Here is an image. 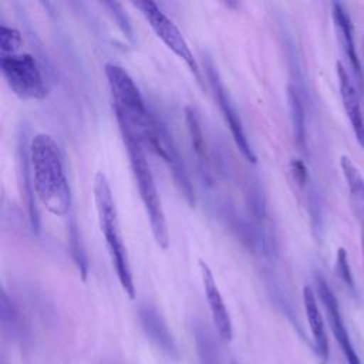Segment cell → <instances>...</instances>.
<instances>
[{
  "label": "cell",
  "instance_id": "3957f363",
  "mask_svg": "<svg viewBox=\"0 0 364 364\" xmlns=\"http://www.w3.org/2000/svg\"><path fill=\"white\" fill-rule=\"evenodd\" d=\"M119 131L122 135V141L125 144V149L129 156L131 169H132L134 178L138 185L141 200L145 206V210H146V215L149 219L152 235H154L156 243L162 249H166L169 245V233H168L166 219H165L161 198H159V193H158V189L155 185V179L152 176L151 168H149L145 154H144V148H142L141 142L134 135H131L128 131H125V129H119Z\"/></svg>",
  "mask_w": 364,
  "mask_h": 364
},
{
  "label": "cell",
  "instance_id": "4fadbf2b",
  "mask_svg": "<svg viewBox=\"0 0 364 364\" xmlns=\"http://www.w3.org/2000/svg\"><path fill=\"white\" fill-rule=\"evenodd\" d=\"M340 166L348 186L353 210L361 226H364V178L358 168L354 165V162L346 155L340 158Z\"/></svg>",
  "mask_w": 364,
  "mask_h": 364
},
{
  "label": "cell",
  "instance_id": "d6986e66",
  "mask_svg": "<svg viewBox=\"0 0 364 364\" xmlns=\"http://www.w3.org/2000/svg\"><path fill=\"white\" fill-rule=\"evenodd\" d=\"M361 252H363V264H364V226H361Z\"/></svg>",
  "mask_w": 364,
  "mask_h": 364
},
{
  "label": "cell",
  "instance_id": "e0dca14e",
  "mask_svg": "<svg viewBox=\"0 0 364 364\" xmlns=\"http://www.w3.org/2000/svg\"><path fill=\"white\" fill-rule=\"evenodd\" d=\"M334 270H336L337 276L343 280V283H344L351 291H355V286H354L351 269H350V264H348V256H347V252H346L344 247H340V249L337 250Z\"/></svg>",
  "mask_w": 364,
  "mask_h": 364
},
{
  "label": "cell",
  "instance_id": "9c48e42d",
  "mask_svg": "<svg viewBox=\"0 0 364 364\" xmlns=\"http://www.w3.org/2000/svg\"><path fill=\"white\" fill-rule=\"evenodd\" d=\"M333 10V21H334V28L337 33V38L338 43L341 46L343 53L346 54L353 75L358 84V90L364 94V73L361 68V63L358 60L357 51H355V46H354V36H353V26H351V20L348 13L346 11V9L343 7L341 3H333L331 4Z\"/></svg>",
  "mask_w": 364,
  "mask_h": 364
},
{
  "label": "cell",
  "instance_id": "9a60e30c",
  "mask_svg": "<svg viewBox=\"0 0 364 364\" xmlns=\"http://www.w3.org/2000/svg\"><path fill=\"white\" fill-rule=\"evenodd\" d=\"M23 44V38L20 31L6 24L0 27V55H9L17 53L20 46Z\"/></svg>",
  "mask_w": 364,
  "mask_h": 364
},
{
  "label": "cell",
  "instance_id": "2e32d148",
  "mask_svg": "<svg viewBox=\"0 0 364 364\" xmlns=\"http://www.w3.org/2000/svg\"><path fill=\"white\" fill-rule=\"evenodd\" d=\"M290 101H291V115H293V124H294V135L297 139V144L304 148L306 146V135H304V115H303V107L300 104V100L297 94L291 90L290 92Z\"/></svg>",
  "mask_w": 364,
  "mask_h": 364
},
{
  "label": "cell",
  "instance_id": "52a82bcc",
  "mask_svg": "<svg viewBox=\"0 0 364 364\" xmlns=\"http://www.w3.org/2000/svg\"><path fill=\"white\" fill-rule=\"evenodd\" d=\"M316 287H317L318 299H320V301H321V304L326 310L331 333H333L336 341L338 343V347L343 351L347 364H361V361H360V358H358V355H357V353L353 347L348 331L346 328L343 316L340 313L338 301H337L334 293L331 291L330 286L324 280V277H321L320 274H316Z\"/></svg>",
  "mask_w": 364,
  "mask_h": 364
},
{
  "label": "cell",
  "instance_id": "5bb4252c",
  "mask_svg": "<svg viewBox=\"0 0 364 364\" xmlns=\"http://www.w3.org/2000/svg\"><path fill=\"white\" fill-rule=\"evenodd\" d=\"M195 344L199 357V364H222L218 346L210 334L202 327L195 328Z\"/></svg>",
  "mask_w": 364,
  "mask_h": 364
},
{
  "label": "cell",
  "instance_id": "8fae6325",
  "mask_svg": "<svg viewBox=\"0 0 364 364\" xmlns=\"http://www.w3.org/2000/svg\"><path fill=\"white\" fill-rule=\"evenodd\" d=\"M303 304H304V311H306V317L309 321V327H310V331L313 336L316 354L318 355V358L321 361L326 363L328 360V354H330L328 338L326 334L324 321H323V316L320 313L318 304H317L316 294L310 286L303 287Z\"/></svg>",
  "mask_w": 364,
  "mask_h": 364
},
{
  "label": "cell",
  "instance_id": "ba28073f",
  "mask_svg": "<svg viewBox=\"0 0 364 364\" xmlns=\"http://www.w3.org/2000/svg\"><path fill=\"white\" fill-rule=\"evenodd\" d=\"M199 270H200L203 290L206 294V300L210 309V314H212V320L216 327V331L223 341H230L233 336L232 320L225 306L223 297L219 291V287L216 284V280L213 277V273L203 260H199Z\"/></svg>",
  "mask_w": 364,
  "mask_h": 364
},
{
  "label": "cell",
  "instance_id": "5b68a950",
  "mask_svg": "<svg viewBox=\"0 0 364 364\" xmlns=\"http://www.w3.org/2000/svg\"><path fill=\"white\" fill-rule=\"evenodd\" d=\"M145 17L151 28L155 31V34L164 41V44L175 53L181 60L185 61L191 73L195 75L196 81L202 84V74L199 70V65L196 63V58L186 43L185 37L182 36L178 26L154 3V1H134L132 3Z\"/></svg>",
  "mask_w": 364,
  "mask_h": 364
},
{
  "label": "cell",
  "instance_id": "7a4b0ae2",
  "mask_svg": "<svg viewBox=\"0 0 364 364\" xmlns=\"http://www.w3.org/2000/svg\"><path fill=\"white\" fill-rule=\"evenodd\" d=\"M94 202H95V209L98 215L100 229L104 233L105 243L117 272V277L122 289L125 290V293L129 296V299H134L135 286L132 280L129 259L121 236L115 202L112 198L109 182L105 173L101 171H98L94 176Z\"/></svg>",
  "mask_w": 364,
  "mask_h": 364
},
{
  "label": "cell",
  "instance_id": "6da1fadb",
  "mask_svg": "<svg viewBox=\"0 0 364 364\" xmlns=\"http://www.w3.org/2000/svg\"><path fill=\"white\" fill-rule=\"evenodd\" d=\"M28 161L34 192L41 205L54 216H67L71 209V189L55 139L46 132L36 134L28 146Z\"/></svg>",
  "mask_w": 364,
  "mask_h": 364
},
{
  "label": "cell",
  "instance_id": "ffe728a7",
  "mask_svg": "<svg viewBox=\"0 0 364 364\" xmlns=\"http://www.w3.org/2000/svg\"><path fill=\"white\" fill-rule=\"evenodd\" d=\"M232 364H237V363H232Z\"/></svg>",
  "mask_w": 364,
  "mask_h": 364
},
{
  "label": "cell",
  "instance_id": "30bf717a",
  "mask_svg": "<svg viewBox=\"0 0 364 364\" xmlns=\"http://www.w3.org/2000/svg\"><path fill=\"white\" fill-rule=\"evenodd\" d=\"M336 73H337V78H338L340 97L343 101L344 111L348 117V121L351 124V128H353L357 142L364 149V117H363L361 104H360L357 90H355L353 81L350 80L347 70L344 68V65L340 61H337V64H336Z\"/></svg>",
  "mask_w": 364,
  "mask_h": 364
},
{
  "label": "cell",
  "instance_id": "277c9868",
  "mask_svg": "<svg viewBox=\"0 0 364 364\" xmlns=\"http://www.w3.org/2000/svg\"><path fill=\"white\" fill-rule=\"evenodd\" d=\"M6 82L14 94L28 100H43L48 92L46 78L37 60L28 53H14L0 57Z\"/></svg>",
  "mask_w": 364,
  "mask_h": 364
},
{
  "label": "cell",
  "instance_id": "ac0fdd59",
  "mask_svg": "<svg viewBox=\"0 0 364 364\" xmlns=\"http://www.w3.org/2000/svg\"><path fill=\"white\" fill-rule=\"evenodd\" d=\"M290 166H291V173H293L294 179L299 183L303 185L306 182V179H307V169H306L304 164L301 161H299V159H293Z\"/></svg>",
  "mask_w": 364,
  "mask_h": 364
},
{
  "label": "cell",
  "instance_id": "8992f818",
  "mask_svg": "<svg viewBox=\"0 0 364 364\" xmlns=\"http://www.w3.org/2000/svg\"><path fill=\"white\" fill-rule=\"evenodd\" d=\"M206 77L209 80V84L212 87V91H213V95L218 101V105L223 114V118L226 121V124L229 125V129H230V134L235 139V144L236 146L239 148L240 154L246 158V161L255 164L256 162V155L253 152V149L250 148V144L246 138V134H245V129H243V125H242V121H240V117L239 114L236 112L223 84L220 82L219 77H218V73L215 70V67L212 64H208L206 65Z\"/></svg>",
  "mask_w": 364,
  "mask_h": 364
},
{
  "label": "cell",
  "instance_id": "7c38bea8",
  "mask_svg": "<svg viewBox=\"0 0 364 364\" xmlns=\"http://www.w3.org/2000/svg\"><path fill=\"white\" fill-rule=\"evenodd\" d=\"M141 323L146 333V336L151 338V341L169 358L178 360L179 351L176 347V343L168 330L165 321L158 316V313L149 307H145L141 310Z\"/></svg>",
  "mask_w": 364,
  "mask_h": 364
}]
</instances>
